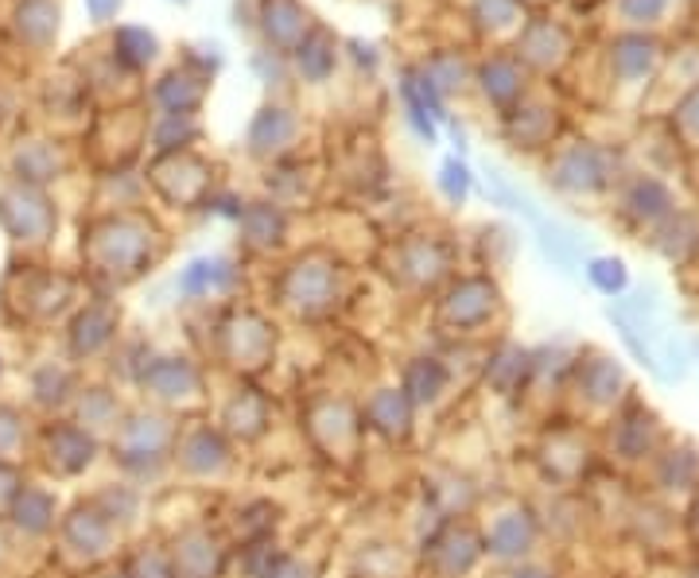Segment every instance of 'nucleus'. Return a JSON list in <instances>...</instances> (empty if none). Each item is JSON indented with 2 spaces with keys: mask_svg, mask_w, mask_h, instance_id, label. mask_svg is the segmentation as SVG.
Returning <instances> with one entry per match:
<instances>
[{
  "mask_svg": "<svg viewBox=\"0 0 699 578\" xmlns=\"http://www.w3.org/2000/svg\"><path fill=\"white\" fill-rule=\"evenodd\" d=\"M444 389H447V369L435 358H416L404 369L401 392L409 396V404H435Z\"/></svg>",
  "mask_w": 699,
  "mask_h": 578,
  "instance_id": "obj_1",
  "label": "nucleus"
},
{
  "mask_svg": "<svg viewBox=\"0 0 699 578\" xmlns=\"http://www.w3.org/2000/svg\"><path fill=\"white\" fill-rule=\"evenodd\" d=\"M369 419H374V427H381V431L389 435H409V419H412V404L409 396H404L401 389H381L374 400H369Z\"/></svg>",
  "mask_w": 699,
  "mask_h": 578,
  "instance_id": "obj_2",
  "label": "nucleus"
},
{
  "mask_svg": "<svg viewBox=\"0 0 699 578\" xmlns=\"http://www.w3.org/2000/svg\"><path fill=\"white\" fill-rule=\"evenodd\" d=\"M630 206L638 218H645V221H657V218H668L673 213V195H668V187L665 183H657V180H638L633 183V190H630Z\"/></svg>",
  "mask_w": 699,
  "mask_h": 578,
  "instance_id": "obj_3",
  "label": "nucleus"
},
{
  "mask_svg": "<svg viewBox=\"0 0 699 578\" xmlns=\"http://www.w3.org/2000/svg\"><path fill=\"white\" fill-rule=\"evenodd\" d=\"M486 552L497 555H525L532 544V520H520V517H502L497 528L486 536Z\"/></svg>",
  "mask_w": 699,
  "mask_h": 578,
  "instance_id": "obj_4",
  "label": "nucleus"
},
{
  "mask_svg": "<svg viewBox=\"0 0 699 578\" xmlns=\"http://www.w3.org/2000/svg\"><path fill=\"white\" fill-rule=\"evenodd\" d=\"M587 280L595 284L603 296H622L630 288V273L618 256H591L587 261Z\"/></svg>",
  "mask_w": 699,
  "mask_h": 578,
  "instance_id": "obj_5",
  "label": "nucleus"
},
{
  "mask_svg": "<svg viewBox=\"0 0 699 578\" xmlns=\"http://www.w3.org/2000/svg\"><path fill=\"white\" fill-rule=\"evenodd\" d=\"M401 94H404V109H409V125L416 128L427 144H435V125H432L435 117H427V105H424V97L416 94V82H412V74L401 82Z\"/></svg>",
  "mask_w": 699,
  "mask_h": 578,
  "instance_id": "obj_6",
  "label": "nucleus"
},
{
  "mask_svg": "<svg viewBox=\"0 0 699 578\" xmlns=\"http://www.w3.org/2000/svg\"><path fill=\"white\" fill-rule=\"evenodd\" d=\"M439 187H444V195L451 198L455 206H462V198L470 195V171L462 160H447L444 171H439Z\"/></svg>",
  "mask_w": 699,
  "mask_h": 578,
  "instance_id": "obj_7",
  "label": "nucleus"
}]
</instances>
